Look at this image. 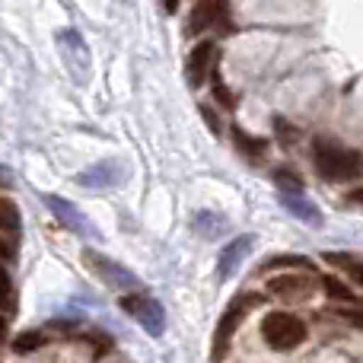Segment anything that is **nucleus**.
I'll use <instances>...</instances> for the list:
<instances>
[{
    "mask_svg": "<svg viewBox=\"0 0 363 363\" xmlns=\"http://www.w3.org/2000/svg\"><path fill=\"white\" fill-rule=\"evenodd\" d=\"M313 163L322 179L328 182H354L363 176V157L351 147L338 144L332 138L313 140Z\"/></svg>",
    "mask_w": 363,
    "mask_h": 363,
    "instance_id": "obj_1",
    "label": "nucleus"
},
{
    "mask_svg": "<svg viewBox=\"0 0 363 363\" xmlns=\"http://www.w3.org/2000/svg\"><path fill=\"white\" fill-rule=\"evenodd\" d=\"M264 300H268V296L255 294V290H242V294L233 296L230 306H226V313L220 315V322H217V332H213L211 363H220L226 357V351H230V345H233V335L239 332V325L245 322V315H249L255 306H262Z\"/></svg>",
    "mask_w": 363,
    "mask_h": 363,
    "instance_id": "obj_2",
    "label": "nucleus"
},
{
    "mask_svg": "<svg viewBox=\"0 0 363 363\" xmlns=\"http://www.w3.org/2000/svg\"><path fill=\"white\" fill-rule=\"evenodd\" d=\"M309 328L303 319H296L294 313H268L262 319V338L274 351H294L306 341Z\"/></svg>",
    "mask_w": 363,
    "mask_h": 363,
    "instance_id": "obj_3",
    "label": "nucleus"
},
{
    "mask_svg": "<svg viewBox=\"0 0 363 363\" xmlns=\"http://www.w3.org/2000/svg\"><path fill=\"white\" fill-rule=\"evenodd\" d=\"M57 51H61V61L67 67V74L74 77V83L83 86L89 80V74H93V57H89L83 35L77 29H61L57 32Z\"/></svg>",
    "mask_w": 363,
    "mask_h": 363,
    "instance_id": "obj_4",
    "label": "nucleus"
},
{
    "mask_svg": "<svg viewBox=\"0 0 363 363\" xmlns=\"http://www.w3.org/2000/svg\"><path fill=\"white\" fill-rule=\"evenodd\" d=\"M83 264H86L106 287L121 290V294H125V290H140V281L134 271H128L125 264H118L115 258L102 255V252H96V249H83Z\"/></svg>",
    "mask_w": 363,
    "mask_h": 363,
    "instance_id": "obj_5",
    "label": "nucleus"
},
{
    "mask_svg": "<svg viewBox=\"0 0 363 363\" xmlns=\"http://www.w3.org/2000/svg\"><path fill=\"white\" fill-rule=\"evenodd\" d=\"M118 306L125 309V313L131 315L147 335H153V338H160V335L166 332V313H163V306H160L157 296H147V294H140V290L134 294L131 290L128 296L118 300Z\"/></svg>",
    "mask_w": 363,
    "mask_h": 363,
    "instance_id": "obj_6",
    "label": "nucleus"
},
{
    "mask_svg": "<svg viewBox=\"0 0 363 363\" xmlns=\"http://www.w3.org/2000/svg\"><path fill=\"white\" fill-rule=\"evenodd\" d=\"M268 294H274L277 300H287V303H300V300H309L315 294V281L309 274H281V277H271L268 281Z\"/></svg>",
    "mask_w": 363,
    "mask_h": 363,
    "instance_id": "obj_7",
    "label": "nucleus"
},
{
    "mask_svg": "<svg viewBox=\"0 0 363 363\" xmlns=\"http://www.w3.org/2000/svg\"><path fill=\"white\" fill-rule=\"evenodd\" d=\"M42 201H45V207L55 213V220H57L61 226H67V230L80 233V236H96L93 223H89L86 213H83L77 204H70V201L57 198V194H42Z\"/></svg>",
    "mask_w": 363,
    "mask_h": 363,
    "instance_id": "obj_8",
    "label": "nucleus"
},
{
    "mask_svg": "<svg viewBox=\"0 0 363 363\" xmlns=\"http://www.w3.org/2000/svg\"><path fill=\"white\" fill-rule=\"evenodd\" d=\"M125 163H118V160H102V163L89 166V169H83L80 176H77V185L83 188H115L125 182Z\"/></svg>",
    "mask_w": 363,
    "mask_h": 363,
    "instance_id": "obj_9",
    "label": "nucleus"
},
{
    "mask_svg": "<svg viewBox=\"0 0 363 363\" xmlns=\"http://www.w3.org/2000/svg\"><path fill=\"white\" fill-rule=\"evenodd\" d=\"M252 245H255V236L252 233H245V236H236L233 242H226L223 249H220V258H217V281H230L233 271L239 268V262H242L245 255L252 252Z\"/></svg>",
    "mask_w": 363,
    "mask_h": 363,
    "instance_id": "obj_10",
    "label": "nucleus"
},
{
    "mask_svg": "<svg viewBox=\"0 0 363 363\" xmlns=\"http://www.w3.org/2000/svg\"><path fill=\"white\" fill-rule=\"evenodd\" d=\"M213 57H217V45L213 42H201L191 48L188 55V64H185V77H188V86H204L207 74L213 70Z\"/></svg>",
    "mask_w": 363,
    "mask_h": 363,
    "instance_id": "obj_11",
    "label": "nucleus"
},
{
    "mask_svg": "<svg viewBox=\"0 0 363 363\" xmlns=\"http://www.w3.org/2000/svg\"><path fill=\"white\" fill-rule=\"evenodd\" d=\"M223 16H226V0H201V4H194L191 16H188L185 32L188 35H201L204 29L217 26Z\"/></svg>",
    "mask_w": 363,
    "mask_h": 363,
    "instance_id": "obj_12",
    "label": "nucleus"
},
{
    "mask_svg": "<svg viewBox=\"0 0 363 363\" xmlns=\"http://www.w3.org/2000/svg\"><path fill=\"white\" fill-rule=\"evenodd\" d=\"M277 194H281V204L287 207L296 220H303L306 226H322V211L303 191H277Z\"/></svg>",
    "mask_w": 363,
    "mask_h": 363,
    "instance_id": "obj_13",
    "label": "nucleus"
},
{
    "mask_svg": "<svg viewBox=\"0 0 363 363\" xmlns=\"http://www.w3.org/2000/svg\"><path fill=\"white\" fill-rule=\"evenodd\" d=\"M191 230L201 233L204 239H213L226 230V217L213 211H198V213H191Z\"/></svg>",
    "mask_w": 363,
    "mask_h": 363,
    "instance_id": "obj_14",
    "label": "nucleus"
},
{
    "mask_svg": "<svg viewBox=\"0 0 363 363\" xmlns=\"http://www.w3.org/2000/svg\"><path fill=\"white\" fill-rule=\"evenodd\" d=\"M325 262L338 264V268L345 271L347 277H354V281H357L360 287H363V262H360V258H354V255H338V252H328Z\"/></svg>",
    "mask_w": 363,
    "mask_h": 363,
    "instance_id": "obj_15",
    "label": "nucleus"
},
{
    "mask_svg": "<svg viewBox=\"0 0 363 363\" xmlns=\"http://www.w3.org/2000/svg\"><path fill=\"white\" fill-rule=\"evenodd\" d=\"M233 140H236V147H239L242 153H249V157H262L264 147H268V140L252 138V134H245L242 128H233Z\"/></svg>",
    "mask_w": 363,
    "mask_h": 363,
    "instance_id": "obj_16",
    "label": "nucleus"
},
{
    "mask_svg": "<svg viewBox=\"0 0 363 363\" xmlns=\"http://www.w3.org/2000/svg\"><path fill=\"white\" fill-rule=\"evenodd\" d=\"M274 268H303V271H313V262H309V258H300V255H277V258H268V262L258 264V271H274Z\"/></svg>",
    "mask_w": 363,
    "mask_h": 363,
    "instance_id": "obj_17",
    "label": "nucleus"
},
{
    "mask_svg": "<svg viewBox=\"0 0 363 363\" xmlns=\"http://www.w3.org/2000/svg\"><path fill=\"white\" fill-rule=\"evenodd\" d=\"M0 230H6V233L19 230V207L10 198H0Z\"/></svg>",
    "mask_w": 363,
    "mask_h": 363,
    "instance_id": "obj_18",
    "label": "nucleus"
},
{
    "mask_svg": "<svg viewBox=\"0 0 363 363\" xmlns=\"http://www.w3.org/2000/svg\"><path fill=\"white\" fill-rule=\"evenodd\" d=\"M274 185H277V191H303V179L296 176V172H290V169H277L274 172Z\"/></svg>",
    "mask_w": 363,
    "mask_h": 363,
    "instance_id": "obj_19",
    "label": "nucleus"
},
{
    "mask_svg": "<svg viewBox=\"0 0 363 363\" xmlns=\"http://www.w3.org/2000/svg\"><path fill=\"white\" fill-rule=\"evenodd\" d=\"M45 345V335L42 332H23L16 341H13V351L16 354H29V351H35V347H42Z\"/></svg>",
    "mask_w": 363,
    "mask_h": 363,
    "instance_id": "obj_20",
    "label": "nucleus"
},
{
    "mask_svg": "<svg viewBox=\"0 0 363 363\" xmlns=\"http://www.w3.org/2000/svg\"><path fill=\"white\" fill-rule=\"evenodd\" d=\"M322 284H325V290L335 296V300H345V303H354V300H357V296L351 294V287H345L338 277H322Z\"/></svg>",
    "mask_w": 363,
    "mask_h": 363,
    "instance_id": "obj_21",
    "label": "nucleus"
},
{
    "mask_svg": "<svg viewBox=\"0 0 363 363\" xmlns=\"http://www.w3.org/2000/svg\"><path fill=\"white\" fill-rule=\"evenodd\" d=\"M201 115H204L207 128H211V131H213V134H220V131H223V125H220V121H217V115H213V112H211V106H201Z\"/></svg>",
    "mask_w": 363,
    "mask_h": 363,
    "instance_id": "obj_22",
    "label": "nucleus"
},
{
    "mask_svg": "<svg viewBox=\"0 0 363 363\" xmlns=\"http://www.w3.org/2000/svg\"><path fill=\"white\" fill-rule=\"evenodd\" d=\"M213 96H217V99H223V106H233V96L226 93V86L220 80H217V86H213Z\"/></svg>",
    "mask_w": 363,
    "mask_h": 363,
    "instance_id": "obj_23",
    "label": "nucleus"
},
{
    "mask_svg": "<svg viewBox=\"0 0 363 363\" xmlns=\"http://www.w3.org/2000/svg\"><path fill=\"white\" fill-rule=\"evenodd\" d=\"M10 296V281H6V271H0V303Z\"/></svg>",
    "mask_w": 363,
    "mask_h": 363,
    "instance_id": "obj_24",
    "label": "nucleus"
},
{
    "mask_svg": "<svg viewBox=\"0 0 363 363\" xmlns=\"http://www.w3.org/2000/svg\"><path fill=\"white\" fill-rule=\"evenodd\" d=\"M163 6H166V13H176L179 10V0H163Z\"/></svg>",
    "mask_w": 363,
    "mask_h": 363,
    "instance_id": "obj_25",
    "label": "nucleus"
},
{
    "mask_svg": "<svg viewBox=\"0 0 363 363\" xmlns=\"http://www.w3.org/2000/svg\"><path fill=\"white\" fill-rule=\"evenodd\" d=\"M0 335H4V319H0Z\"/></svg>",
    "mask_w": 363,
    "mask_h": 363,
    "instance_id": "obj_26",
    "label": "nucleus"
}]
</instances>
